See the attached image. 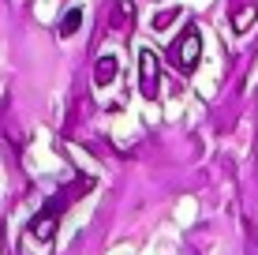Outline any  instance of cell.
Returning a JSON list of instances; mask_svg holds the SVG:
<instances>
[{
  "label": "cell",
  "instance_id": "obj_3",
  "mask_svg": "<svg viewBox=\"0 0 258 255\" xmlns=\"http://www.w3.org/2000/svg\"><path fill=\"white\" fill-rule=\"evenodd\" d=\"M116 75H120V57H116V53H105V57H97V64H94V83H97V86L116 83Z\"/></svg>",
  "mask_w": 258,
  "mask_h": 255
},
{
  "label": "cell",
  "instance_id": "obj_6",
  "mask_svg": "<svg viewBox=\"0 0 258 255\" xmlns=\"http://www.w3.org/2000/svg\"><path fill=\"white\" fill-rule=\"evenodd\" d=\"M79 26H83V8H71L64 19L56 23V30H60V38H75V34H79Z\"/></svg>",
  "mask_w": 258,
  "mask_h": 255
},
{
  "label": "cell",
  "instance_id": "obj_1",
  "mask_svg": "<svg viewBox=\"0 0 258 255\" xmlns=\"http://www.w3.org/2000/svg\"><path fill=\"white\" fill-rule=\"evenodd\" d=\"M202 60V34L199 26H183V34L168 45V64L176 68L180 75H191Z\"/></svg>",
  "mask_w": 258,
  "mask_h": 255
},
{
  "label": "cell",
  "instance_id": "obj_5",
  "mask_svg": "<svg viewBox=\"0 0 258 255\" xmlns=\"http://www.w3.org/2000/svg\"><path fill=\"white\" fill-rule=\"evenodd\" d=\"M254 19H258V4H254V0H251V4H243V8H236V4H232V26H236L239 34H243Z\"/></svg>",
  "mask_w": 258,
  "mask_h": 255
},
{
  "label": "cell",
  "instance_id": "obj_4",
  "mask_svg": "<svg viewBox=\"0 0 258 255\" xmlns=\"http://www.w3.org/2000/svg\"><path fill=\"white\" fill-rule=\"evenodd\" d=\"M131 23H135V4H131V0H116L112 12H109V26H112V30H120V34H127Z\"/></svg>",
  "mask_w": 258,
  "mask_h": 255
},
{
  "label": "cell",
  "instance_id": "obj_7",
  "mask_svg": "<svg viewBox=\"0 0 258 255\" xmlns=\"http://www.w3.org/2000/svg\"><path fill=\"white\" fill-rule=\"evenodd\" d=\"M180 15H183L180 8H165V12H157V15H154V30H168V26L180 19Z\"/></svg>",
  "mask_w": 258,
  "mask_h": 255
},
{
  "label": "cell",
  "instance_id": "obj_2",
  "mask_svg": "<svg viewBox=\"0 0 258 255\" xmlns=\"http://www.w3.org/2000/svg\"><path fill=\"white\" fill-rule=\"evenodd\" d=\"M139 94L146 101H154L161 94V57L146 45L139 49Z\"/></svg>",
  "mask_w": 258,
  "mask_h": 255
}]
</instances>
